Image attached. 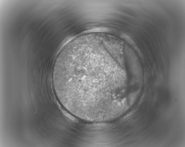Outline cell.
Segmentation results:
<instances>
[{
	"instance_id": "6da1fadb",
	"label": "cell",
	"mask_w": 185,
	"mask_h": 147,
	"mask_svg": "<svg viewBox=\"0 0 185 147\" xmlns=\"http://www.w3.org/2000/svg\"><path fill=\"white\" fill-rule=\"evenodd\" d=\"M108 51L91 45L60 51L53 69L54 90L59 101L71 114L91 122L113 117L121 102L118 90L126 74L119 66L110 69Z\"/></svg>"
}]
</instances>
